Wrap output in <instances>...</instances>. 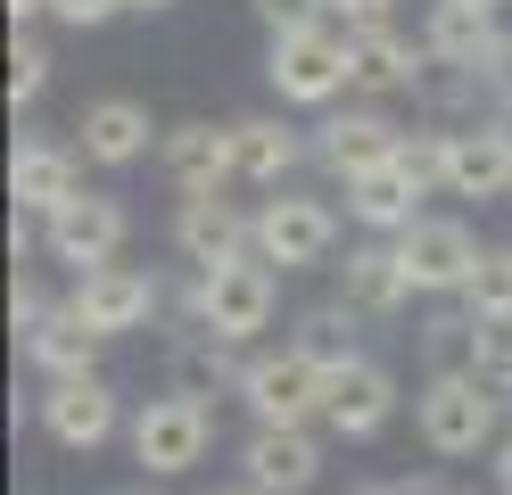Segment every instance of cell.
Instances as JSON below:
<instances>
[{"mask_svg": "<svg viewBox=\"0 0 512 495\" xmlns=\"http://www.w3.org/2000/svg\"><path fill=\"white\" fill-rule=\"evenodd\" d=\"M331 297H339V306H356L364 322H389V314H405L422 289H413L397 240H347L339 264H331Z\"/></svg>", "mask_w": 512, "mask_h": 495, "instance_id": "e0dca14e", "label": "cell"}, {"mask_svg": "<svg viewBox=\"0 0 512 495\" xmlns=\"http://www.w3.org/2000/svg\"><path fill=\"white\" fill-rule=\"evenodd\" d=\"M356 495H446V471H389V479H364Z\"/></svg>", "mask_w": 512, "mask_h": 495, "instance_id": "e575fe53", "label": "cell"}, {"mask_svg": "<svg viewBox=\"0 0 512 495\" xmlns=\"http://www.w3.org/2000/svg\"><path fill=\"white\" fill-rule=\"evenodd\" d=\"M512 405L479 380V372H430L422 388H413V438H422L430 462H479L504 446V421Z\"/></svg>", "mask_w": 512, "mask_h": 495, "instance_id": "7a4b0ae2", "label": "cell"}, {"mask_svg": "<svg viewBox=\"0 0 512 495\" xmlns=\"http://www.w3.org/2000/svg\"><path fill=\"white\" fill-rule=\"evenodd\" d=\"M397 413H405V380H397L380 355L339 363V372H331V388H323V429H331L339 446H372Z\"/></svg>", "mask_w": 512, "mask_h": 495, "instance_id": "4fadbf2b", "label": "cell"}, {"mask_svg": "<svg viewBox=\"0 0 512 495\" xmlns=\"http://www.w3.org/2000/svg\"><path fill=\"white\" fill-rule=\"evenodd\" d=\"M58 0H9V25H50Z\"/></svg>", "mask_w": 512, "mask_h": 495, "instance_id": "8d00e7d4", "label": "cell"}, {"mask_svg": "<svg viewBox=\"0 0 512 495\" xmlns=\"http://www.w3.org/2000/svg\"><path fill=\"white\" fill-rule=\"evenodd\" d=\"M58 306H67V297H50L34 264H17V289H9V322H17V339H25V330H42Z\"/></svg>", "mask_w": 512, "mask_h": 495, "instance_id": "1f68e13d", "label": "cell"}, {"mask_svg": "<svg viewBox=\"0 0 512 495\" xmlns=\"http://www.w3.org/2000/svg\"><path fill=\"white\" fill-rule=\"evenodd\" d=\"M232 141H240V190H290V174L314 157V132L290 116H232Z\"/></svg>", "mask_w": 512, "mask_h": 495, "instance_id": "603a6c76", "label": "cell"}, {"mask_svg": "<svg viewBox=\"0 0 512 495\" xmlns=\"http://www.w3.org/2000/svg\"><path fill=\"white\" fill-rule=\"evenodd\" d=\"M174 256L190 264V273H207V264H232V256H256V207H240L232 190L174 198Z\"/></svg>", "mask_w": 512, "mask_h": 495, "instance_id": "9a60e30c", "label": "cell"}, {"mask_svg": "<svg viewBox=\"0 0 512 495\" xmlns=\"http://www.w3.org/2000/svg\"><path fill=\"white\" fill-rule=\"evenodd\" d=\"M471 347H479V314L455 297V306H438L422 322V380L430 372H471Z\"/></svg>", "mask_w": 512, "mask_h": 495, "instance_id": "4316f807", "label": "cell"}, {"mask_svg": "<svg viewBox=\"0 0 512 495\" xmlns=\"http://www.w3.org/2000/svg\"><path fill=\"white\" fill-rule=\"evenodd\" d=\"M174 0H124V17H166Z\"/></svg>", "mask_w": 512, "mask_h": 495, "instance_id": "74e56055", "label": "cell"}, {"mask_svg": "<svg viewBox=\"0 0 512 495\" xmlns=\"http://www.w3.org/2000/svg\"><path fill=\"white\" fill-rule=\"evenodd\" d=\"M215 495H265V487H248V479H232V487H215Z\"/></svg>", "mask_w": 512, "mask_h": 495, "instance_id": "f35d334b", "label": "cell"}, {"mask_svg": "<svg viewBox=\"0 0 512 495\" xmlns=\"http://www.w3.org/2000/svg\"><path fill=\"white\" fill-rule=\"evenodd\" d=\"M17 355L25 363H34V372L42 380H83V372H100V355H108V339H100V330H91L75 306H58L42 330H25V339H17Z\"/></svg>", "mask_w": 512, "mask_h": 495, "instance_id": "d4e9b609", "label": "cell"}, {"mask_svg": "<svg viewBox=\"0 0 512 495\" xmlns=\"http://www.w3.org/2000/svg\"><path fill=\"white\" fill-rule=\"evenodd\" d=\"M488 9H512V0H488Z\"/></svg>", "mask_w": 512, "mask_h": 495, "instance_id": "60d3db41", "label": "cell"}, {"mask_svg": "<svg viewBox=\"0 0 512 495\" xmlns=\"http://www.w3.org/2000/svg\"><path fill=\"white\" fill-rule=\"evenodd\" d=\"M124 17V0H58V17L50 25H67V33H100V25H116Z\"/></svg>", "mask_w": 512, "mask_h": 495, "instance_id": "836d02e7", "label": "cell"}, {"mask_svg": "<svg viewBox=\"0 0 512 495\" xmlns=\"http://www.w3.org/2000/svg\"><path fill=\"white\" fill-rule=\"evenodd\" d=\"M323 25H339L347 42H364V33L397 25V0H323Z\"/></svg>", "mask_w": 512, "mask_h": 495, "instance_id": "4dcf8cb0", "label": "cell"}, {"mask_svg": "<svg viewBox=\"0 0 512 495\" xmlns=\"http://www.w3.org/2000/svg\"><path fill=\"white\" fill-rule=\"evenodd\" d=\"M463 306H471L479 322H512V248H504V240H488V256H479V273H471V289H463Z\"/></svg>", "mask_w": 512, "mask_h": 495, "instance_id": "f1b7e54d", "label": "cell"}, {"mask_svg": "<svg viewBox=\"0 0 512 495\" xmlns=\"http://www.w3.org/2000/svg\"><path fill=\"white\" fill-rule=\"evenodd\" d=\"M471 372L488 380L504 405H512V322H479V347H471Z\"/></svg>", "mask_w": 512, "mask_h": 495, "instance_id": "f546056e", "label": "cell"}, {"mask_svg": "<svg viewBox=\"0 0 512 495\" xmlns=\"http://www.w3.org/2000/svg\"><path fill=\"white\" fill-rule=\"evenodd\" d=\"M488 487H496V495H512V429H504V446L488 454Z\"/></svg>", "mask_w": 512, "mask_h": 495, "instance_id": "d590c367", "label": "cell"}, {"mask_svg": "<svg viewBox=\"0 0 512 495\" xmlns=\"http://www.w3.org/2000/svg\"><path fill=\"white\" fill-rule=\"evenodd\" d=\"M248 9H256V25H265V33H298V25L323 17V0H248Z\"/></svg>", "mask_w": 512, "mask_h": 495, "instance_id": "d6a6232c", "label": "cell"}, {"mask_svg": "<svg viewBox=\"0 0 512 495\" xmlns=\"http://www.w3.org/2000/svg\"><path fill=\"white\" fill-rule=\"evenodd\" d=\"M397 256H405V273H413V289L422 297H463L471 289V273H479V256H488V240L463 223V215H413L405 231H397Z\"/></svg>", "mask_w": 512, "mask_h": 495, "instance_id": "8fae6325", "label": "cell"}, {"mask_svg": "<svg viewBox=\"0 0 512 495\" xmlns=\"http://www.w3.org/2000/svg\"><path fill=\"white\" fill-rule=\"evenodd\" d=\"M50 75H58L50 33L42 25H17V42H9V108H34V99L50 91Z\"/></svg>", "mask_w": 512, "mask_h": 495, "instance_id": "83f0119b", "label": "cell"}, {"mask_svg": "<svg viewBox=\"0 0 512 495\" xmlns=\"http://www.w3.org/2000/svg\"><path fill=\"white\" fill-rule=\"evenodd\" d=\"M157 174L174 198H207V190H240V141L215 116H182L157 132Z\"/></svg>", "mask_w": 512, "mask_h": 495, "instance_id": "7c38bea8", "label": "cell"}, {"mask_svg": "<svg viewBox=\"0 0 512 495\" xmlns=\"http://www.w3.org/2000/svg\"><path fill=\"white\" fill-rule=\"evenodd\" d=\"M240 363H248V347L215 339L199 314H174V322H166V388H190V396H240Z\"/></svg>", "mask_w": 512, "mask_h": 495, "instance_id": "44dd1931", "label": "cell"}, {"mask_svg": "<svg viewBox=\"0 0 512 495\" xmlns=\"http://www.w3.org/2000/svg\"><path fill=\"white\" fill-rule=\"evenodd\" d=\"M347 33L339 25H298V33H265V83H273V99L281 108H339L347 99Z\"/></svg>", "mask_w": 512, "mask_h": 495, "instance_id": "5b68a950", "label": "cell"}, {"mask_svg": "<svg viewBox=\"0 0 512 495\" xmlns=\"http://www.w3.org/2000/svg\"><path fill=\"white\" fill-rule=\"evenodd\" d=\"M83 190V149H75V132H17V149H9V198L25 215H58L67 198Z\"/></svg>", "mask_w": 512, "mask_h": 495, "instance_id": "ac0fdd59", "label": "cell"}, {"mask_svg": "<svg viewBox=\"0 0 512 495\" xmlns=\"http://www.w3.org/2000/svg\"><path fill=\"white\" fill-rule=\"evenodd\" d=\"M347 240V207L323 190H265L256 198V256L281 264V273H331Z\"/></svg>", "mask_w": 512, "mask_h": 495, "instance_id": "3957f363", "label": "cell"}, {"mask_svg": "<svg viewBox=\"0 0 512 495\" xmlns=\"http://www.w3.org/2000/svg\"><path fill=\"white\" fill-rule=\"evenodd\" d=\"M422 42H430L438 66L488 75L496 58H512V25H504V9H488V0H430L422 9Z\"/></svg>", "mask_w": 512, "mask_h": 495, "instance_id": "2e32d148", "label": "cell"}, {"mask_svg": "<svg viewBox=\"0 0 512 495\" xmlns=\"http://www.w3.org/2000/svg\"><path fill=\"white\" fill-rule=\"evenodd\" d=\"M446 198H471V207L512 198V124L479 116L446 132Z\"/></svg>", "mask_w": 512, "mask_h": 495, "instance_id": "ffe728a7", "label": "cell"}, {"mask_svg": "<svg viewBox=\"0 0 512 495\" xmlns=\"http://www.w3.org/2000/svg\"><path fill=\"white\" fill-rule=\"evenodd\" d=\"M116 495H166V487H157V479H141V487H116Z\"/></svg>", "mask_w": 512, "mask_h": 495, "instance_id": "ab89813d", "label": "cell"}, {"mask_svg": "<svg viewBox=\"0 0 512 495\" xmlns=\"http://www.w3.org/2000/svg\"><path fill=\"white\" fill-rule=\"evenodd\" d=\"M67 306L100 330V339L116 347V339H141V330H157L166 322V273H149V264H100V273H83V281H67Z\"/></svg>", "mask_w": 512, "mask_h": 495, "instance_id": "ba28073f", "label": "cell"}, {"mask_svg": "<svg viewBox=\"0 0 512 495\" xmlns=\"http://www.w3.org/2000/svg\"><path fill=\"white\" fill-rule=\"evenodd\" d=\"M124 438H133V462L141 479H190L215 446V405L190 388H157L133 405V421H124Z\"/></svg>", "mask_w": 512, "mask_h": 495, "instance_id": "277c9868", "label": "cell"}, {"mask_svg": "<svg viewBox=\"0 0 512 495\" xmlns=\"http://www.w3.org/2000/svg\"><path fill=\"white\" fill-rule=\"evenodd\" d=\"M290 339H298L314 363H323V372H339V363H356V355H364V314L331 297V306H306V314H298Z\"/></svg>", "mask_w": 512, "mask_h": 495, "instance_id": "484cf974", "label": "cell"}, {"mask_svg": "<svg viewBox=\"0 0 512 495\" xmlns=\"http://www.w3.org/2000/svg\"><path fill=\"white\" fill-rule=\"evenodd\" d=\"M323 388H331V372L298 339L248 347V363H240V405H248L256 429H306V421H323Z\"/></svg>", "mask_w": 512, "mask_h": 495, "instance_id": "8992f818", "label": "cell"}, {"mask_svg": "<svg viewBox=\"0 0 512 495\" xmlns=\"http://www.w3.org/2000/svg\"><path fill=\"white\" fill-rule=\"evenodd\" d=\"M422 198H430V190H422V174H413L405 157H389V165H372V174L347 182V223H356L364 240H397L413 215H430Z\"/></svg>", "mask_w": 512, "mask_h": 495, "instance_id": "cb8c5ba5", "label": "cell"}, {"mask_svg": "<svg viewBox=\"0 0 512 495\" xmlns=\"http://www.w3.org/2000/svg\"><path fill=\"white\" fill-rule=\"evenodd\" d=\"M34 421H42V438H50L58 454H100L133 413H124V396H116L108 372H83V380H42Z\"/></svg>", "mask_w": 512, "mask_h": 495, "instance_id": "30bf717a", "label": "cell"}, {"mask_svg": "<svg viewBox=\"0 0 512 495\" xmlns=\"http://www.w3.org/2000/svg\"><path fill=\"white\" fill-rule=\"evenodd\" d=\"M42 264H58L67 281H83V273H100V264H116L124 256V240H133V215H124V198L116 190H75L58 215H42Z\"/></svg>", "mask_w": 512, "mask_h": 495, "instance_id": "9c48e42d", "label": "cell"}, {"mask_svg": "<svg viewBox=\"0 0 512 495\" xmlns=\"http://www.w3.org/2000/svg\"><path fill=\"white\" fill-rule=\"evenodd\" d=\"M430 42L422 33H405V25H389V33H364L356 50H347V99H380V108H397V99H413L422 91V75H430Z\"/></svg>", "mask_w": 512, "mask_h": 495, "instance_id": "d6986e66", "label": "cell"}, {"mask_svg": "<svg viewBox=\"0 0 512 495\" xmlns=\"http://www.w3.org/2000/svg\"><path fill=\"white\" fill-rule=\"evenodd\" d=\"M166 306L199 314L215 339H232V347H265V330L281 322V264L232 256V264H207V273L182 264V289H166Z\"/></svg>", "mask_w": 512, "mask_h": 495, "instance_id": "6da1fadb", "label": "cell"}, {"mask_svg": "<svg viewBox=\"0 0 512 495\" xmlns=\"http://www.w3.org/2000/svg\"><path fill=\"white\" fill-rule=\"evenodd\" d=\"M306 132H314V165H323V174L347 190L356 174L389 165V157L405 149L413 124H397V108H380V99H339V108H323Z\"/></svg>", "mask_w": 512, "mask_h": 495, "instance_id": "52a82bcc", "label": "cell"}, {"mask_svg": "<svg viewBox=\"0 0 512 495\" xmlns=\"http://www.w3.org/2000/svg\"><path fill=\"white\" fill-rule=\"evenodd\" d=\"M240 479L265 487V495H314V479H323V438H314V421L306 429H248Z\"/></svg>", "mask_w": 512, "mask_h": 495, "instance_id": "7402d4cb", "label": "cell"}, {"mask_svg": "<svg viewBox=\"0 0 512 495\" xmlns=\"http://www.w3.org/2000/svg\"><path fill=\"white\" fill-rule=\"evenodd\" d=\"M157 132L166 124L149 116V99L100 91V99H83V116H75V149H83V165H100V174H124V165H141L157 149Z\"/></svg>", "mask_w": 512, "mask_h": 495, "instance_id": "5bb4252c", "label": "cell"}]
</instances>
